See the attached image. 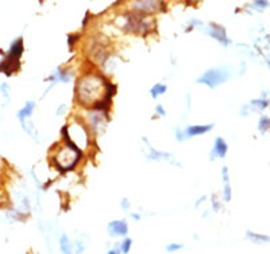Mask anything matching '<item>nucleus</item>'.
Here are the masks:
<instances>
[{
	"instance_id": "f8f14e48",
	"label": "nucleus",
	"mask_w": 270,
	"mask_h": 254,
	"mask_svg": "<svg viewBox=\"0 0 270 254\" xmlns=\"http://www.w3.org/2000/svg\"><path fill=\"white\" fill-rule=\"evenodd\" d=\"M60 247H61V251H62V254H73L74 251V245L72 243V241L69 239L66 235H62V237L60 238Z\"/></svg>"
},
{
	"instance_id": "412c9836",
	"label": "nucleus",
	"mask_w": 270,
	"mask_h": 254,
	"mask_svg": "<svg viewBox=\"0 0 270 254\" xmlns=\"http://www.w3.org/2000/svg\"><path fill=\"white\" fill-rule=\"evenodd\" d=\"M129 202H127V199H122V208H123V210H126V211H127V210H129Z\"/></svg>"
},
{
	"instance_id": "dca6fc26",
	"label": "nucleus",
	"mask_w": 270,
	"mask_h": 254,
	"mask_svg": "<svg viewBox=\"0 0 270 254\" xmlns=\"http://www.w3.org/2000/svg\"><path fill=\"white\" fill-rule=\"evenodd\" d=\"M0 91H2V94H3V96H5L6 99V104L10 103V86L9 84H6V82H3L2 86H0Z\"/></svg>"
},
{
	"instance_id": "f03ea898",
	"label": "nucleus",
	"mask_w": 270,
	"mask_h": 254,
	"mask_svg": "<svg viewBox=\"0 0 270 254\" xmlns=\"http://www.w3.org/2000/svg\"><path fill=\"white\" fill-rule=\"evenodd\" d=\"M230 77H231V69L228 66H218V68H212L210 70H207L202 77H199L196 80V82L206 84L210 88H215L219 84L227 81Z\"/></svg>"
},
{
	"instance_id": "aec40b11",
	"label": "nucleus",
	"mask_w": 270,
	"mask_h": 254,
	"mask_svg": "<svg viewBox=\"0 0 270 254\" xmlns=\"http://www.w3.org/2000/svg\"><path fill=\"white\" fill-rule=\"evenodd\" d=\"M78 38V35H70V37H69V46H73V45H74V41H76V39Z\"/></svg>"
},
{
	"instance_id": "0eeeda50",
	"label": "nucleus",
	"mask_w": 270,
	"mask_h": 254,
	"mask_svg": "<svg viewBox=\"0 0 270 254\" xmlns=\"http://www.w3.org/2000/svg\"><path fill=\"white\" fill-rule=\"evenodd\" d=\"M214 127V125H196V126H188L184 130V137L185 138H192L196 135H203V134L208 133Z\"/></svg>"
},
{
	"instance_id": "ddd939ff",
	"label": "nucleus",
	"mask_w": 270,
	"mask_h": 254,
	"mask_svg": "<svg viewBox=\"0 0 270 254\" xmlns=\"http://www.w3.org/2000/svg\"><path fill=\"white\" fill-rule=\"evenodd\" d=\"M247 238H249L250 241H253L254 243H259V245L270 243V237H267V235H262V234L247 231Z\"/></svg>"
},
{
	"instance_id": "6e6552de",
	"label": "nucleus",
	"mask_w": 270,
	"mask_h": 254,
	"mask_svg": "<svg viewBox=\"0 0 270 254\" xmlns=\"http://www.w3.org/2000/svg\"><path fill=\"white\" fill-rule=\"evenodd\" d=\"M210 27H211V31H210L211 37L216 39L219 43H222V45H224V46H227L228 43H230V41H228L227 35H226V31H224L223 27L219 26V25H215V23L210 25Z\"/></svg>"
},
{
	"instance_id": "5701e85b",
	"label": "nucleus",
	"mask_w": 270,
	"mask_h": 254,
	"mask_svg": "<svg viewBox=\"0 0 270 254\" xmlns=\"http://www.w3.org/2000/svg\"><path fill=\"white\" fill-rule=\"evenodd\" d=\"M65 110H66V107H65V106H61V108L57 110V115H62V114L65 112Z\"/></svg>"
},
{
	"instance_id": "423d86ee",
	"label": "nucleus",
	"mask_w": 270,
	"mask_h": 254,
	"mask_svg": "<svg viewBox=\"0 0 270 254\" xmlns=\"http://www.w3.org/2000/svg\"><path fill=\"white\" fill-rule=\"evenodd\" d=\"M227 150L228 146L227 143H226V141H224L223 138L218 137L215 139L214 149H212V153H211V161H214L216 157H219V158H224L226 154H227Z\"/></svg>"
},
{
	"instance_id": "39448f33",
	"label": "nucleus",
	"mask_w": 270,
	"mask_h": 254,
	"mask_svg": "<svg viewBox=\"0 0 270 254\" xmlns=\"http://www.w3.org/2000/svg\"><path fill=\"white\" fill-rule=\"evenodd\" d=\"M129 233V224L126 220H114L108 224V234L111 237H126Z\"/></svg>"
},
{
	"instance_id": "393cba45",
	"label": "nucleus",
	"mask_w": 270,
	"mask_h": 254,
	"mask_svg": "<svg viewBox=\"0 0 270 254\" xmlns=\"http://www.w3.org/2000/svg\"><path fill=\"white\" fill-rule=\"evenodd\" d=\"M133 218H134V219H137V220L141 219V218H139V215H138V214H133Z\"/></svg>"
},
{
	"instance_id": "4be33fe9",
	"label": "nucleus",
	"mask_w": 270,
	"mask_h": 254,
	"mask_svg": "<svg viewBox=\"0 0 270 254\" xmlns=\"http://www.w3.org/2000/svg\"><path fill=\"white\" fill-rule=\"evenodd\" d=\"M107 254H122V251H120V249H118V247H114V249L108 250Z\"/></svg>"
},
{
	"instance_id": "b1692460",
	"label": "nucleus",
	"mask_w": 270,
	"mask_h": 254,
	"mask_svg": "<svg viewBox=\"0 0 270 254\" xmlns=\"http://www.w3.org/2000/svg\"><path fill=\"white\" fill-rule=\"evenodd\" d=\"M255 6H259V7H266V6H267V2H255Z\"/></svg>"
},
{
	"instance_id": "f257e3e1",
	"label": "nucleus",
	"mask_w": 270,
	"mask_h": 254,
	"mask_svg": "<svg viewBox=\"0 0 270 254\" xmlns=\"http://www.w3.org/2000/svg\"><path fill=\"white\" fill-rule=\"evenodd\" d=\"M80 158H81V151H76L73 150L72 147L64 146L53 157V162L56 164L57 169H60L61 172H68L76 166Z\"/></svg>"
},
{
	"instance_id": "a211bd4d",
	"label": "nucleus",
	"mask_w": 270,
	"mask_h": 254,
	"mask_svg": "<svg viewBox=\"0 0 270 254\" xmlns=\"http://www.w3.org/2000/svg\"><path fill=\"white\" fill-rule=\"evenodd\" d=\"M251 104H253V106H257L258 110H263V108H266V106H267V102L263 99H257V100H253Z\"/></svg>"
},
{
	"instance_id": "6ab92c4d",
	"label": "nucleus",
	"mask_w": 270,
	"mask_h": 254,
	"mask_svg": "<svg viewBox=\"0 0 270 254\" xmlns=\"http://www.w3.org/2000/svg\"><path fill=\"white\" fill-rule=\"evenodd\" d=\"M155 112H157L158 115H161V117H165V115H166V112H165V110L162 108V106H159V104L155 107Z\"/></svg>"
},
{
	"instance_id": "20e7f679",
	"label": "nucleus",
	"mask_w": 270,
	"mask_h": 254,
	"mask_svg": "<svg viewBox=\"0 0 270 254\" xmlns=\"http://www.w3.org/2000/svg\"><path fill=\"white\" fill-rule=\"evenodd\" d=\"M161 6V2H150V0H143V2H135L133 3V9L135 13L141 15H147V14L154 13Z\"/></svg>"
},
{
	"instance_id": "9d476101",
	"label": "nucleus",
	"mask_w": 270,
	"mask_h": 254,
	"mask_svg": "<svg viewBox=\"0 0 270 254\" xmlns=\"http://www.w3.org/2000/svg\"><path fill=\"white\" fill-rule=\"evenodd\" d=\"M34 108H35L34 102H27V103L25 104V107L18 111L17 117H18V119H19V122L22 123V122L30 119L31 114H33V111H34Z\"/></svg>"
},
{
	"instance_id": "9b49d317",
	"label": "nucleus",
	"mask_w": 270,
	"mask_h": 254,
	"mask_svg": "<svg viewBox=\"0 0 270 254\" xmlns=\"http://www.w3.org/2000/svg\"><path fill=\"white\" fill-rule=\"evenodd\" d=\"M70 78H72V74H69V72H66V70H64V69H57L56 73L52 74V76L49 77V80H50L53 86H54V84H57L58 81L68 82Z\"/></svg>"
},
{
	"instance_id": "2eb2a0df",
	"label": "nucleus",
	"mask_w": 270,
	"mask_h": 254,
	"mask_svg": "<svg viewBox=\"0 0 270 254\" xmlns=\"http://www.w3.org/2000/svg\"><path fill=\"white\" fill-rule=\"evenodd\" d=\"M131 246H133V239L131 238H125L123 241H122V243H120V251H122V254H127L130 251V249H131Z\"/></svg>"
},
{
	"instance_id": "4468645a",
	"label": "nucleus",
	"mask_w": 270,
	"mask_h": 254,
	"mask_svg": "<svg viewBox=\"0 0 270 254\" xmlns=\"http://www.w3.org/2000/svg\"><path fill=\"white\" fill-rule=\"evenodd\" d=\"M166 90L167 88L165 84H155V86L150 90V94H151V96H153V98L155 99V98H158V96L163 95V94L166 92Z\"/></svg>"
},
{
	"instance_id": "1a4fd4ad",
	"label": "nucleus",
	"mask_w": 270,
	"mask_h": 254,
	"mask_svg": "<svg viewBox=\"0 0 270 254\" xmlns=\"http://www.w3.org/2000/svg\"><path fill=\"white\" fill-rule=\"evenodd\" d=\"M222 177H223V196L226 202H230L231 200V184H230V175H228L227 166H223L222 169Z\"/></svg>"
},
{
	"instance_id": "f3484780",
	"label": "nucleus",
	"mask_w": 270,
	"mask_h": 254,
	"mask_svg": "<svg viewBox=\"0 0 270 254\" xmlns=\"http://www.w3.org/2000/svg\"><path fill=\"white\" fill-rule=\"evenodd\" d=\"M184 247V245L183 243H170V245L166 246V251H169V253H173V251H177V250H180Z\"/></svg>"
},
{
	"instance_id": "7ed1b4c3",
	"label": "nucleus",
	"mask_w": 270,
	"mask_h": 254,
	"mask_svg": "<svg viewBox=\"0 0 270 254\" xmlns=\"http://www.w3.org/2000/svg\"><path fill=\"white\" fill-rule=\"evenodd\" d=\"M23 52H25V45H23V38L19 37L11 43L9 52L6 53L5 60L13 61V62H21V57L23 56Z\"/></svg>"
}]
</instances>
